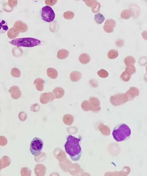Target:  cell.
Wrapping results in <instances>:
<instances>
[{
  "label": "cell",
  "instance_id": "obj_18",
  "mask_svg": "<svg viewBox=\"0 0 147 176\" xmlns=\"http://www.w3.org/2000/svg\"><path fill=\"white\" fill-rule=\"evenodd\" d=\"M91 60V58L88 54H82L79 56L80 63L83 64H88Z\"/></svg>",
  "mask_w": 147,
  "mask_h": 176
},
{
  "label": "cell",
  "instance_id": "obj_12",
  "mask_svg": "<svg viewBox=\"0 0 147 176\" xmlns=\"http://www.w3.org/2000/svg\"><path fill=\"white\" fill-rule=\"evenodd\" d=\"M54 99V96L52 94V93L51 92L45 93L41 95V102L44 104H46L48 102L52 101Z\"/></svg>",
  "mask_w": 147,
  "mask_h": 176
},
{
  "label": "cell",
  "instance_id": "obj_22",
  "mask_svg": "<svg viewBox=\"0 0 147 176\" xmlns=\"http://www.w3.org/2000/svg\"><path fill=\"white\" fill-rule=\"evenodd\" d=\"M94 20L97 23L100 25L105 21V17L101 13H98V14H95Z\"/></svg>",
  "mask_w": 147,
  "mask_h": 176
},
{
  "label": "cell",
  "instance_id": "obj_33",
  "mask_svg": "<svg viewBox=\"0 0 147 176\" xmlns=\"http://www.w3.org/2000/svg\"><path fill=\"white\" fill-rule=\"evenodd\" d=\"M101 7V4L98 2V3L96 4V5H95L94 7H93V8H92V11L93 12V13H98V12L100 11Z\"/></svg>",
  "mask_w": 147,
  "mask_h": 176
},
{
  "label": "cell",
  "instance_id": "obj_16",
  "mask_svg": "<svg viewBox=\"0 0 147 176\" xmlns=\"http://www.w3.org/2000/svg\"><path fill=\"white\" fill-rule=\"evenodd\" d=\"M53 92L54 94L55 97L57 99L61 98L64 96V90L61 87L56 88L53 91Z\"/></svg>",
  "mask_w": 147,
  "mask_h": 176
},
{
  "label": "cell",
  "instance_id": "obj_4",
  "mask_svg": "<svg viewBox=\"0 0 147 176\" xmlns=\"http://www.w3.org/2000/svg\"><path fill=\"white\" fill-rule=\"evenodd\" d=\"M43 141L38 138H34L30 144V152L34 156L37 157L40 155L43 148Z\"/></svg>",
  "mask_w": 147,
  "mask_h": 176
},
{
  "label": "cell",
  "instance_id": "obj_1",
  "mask_svg": "<svg viewBox=\"0 0 147 176\" xmlns=\"http://www.w3.org/2000/svg\"><path fill=\"white\" fill-rule=\"evenodd\" d=\"M81 140V137L78 139L72 135L68 136L66 138L65 149L73 161H79L81 158L82 151L80 144Z\"/></svg>",
  "mask_w": 147,
  "mask_h": 176
},
{
  "label": "cell",
  "instance_id": "obj_19",
  "mask_svg": "<svg viewBox=\"0 0 147 176\" xmlns=\"http://www.w3.org/2000/svg\"><path fill=\"white\" fill-rule=\"evenodd\" d=\"M19 33L20 32H19L16 29L13 27L12 28L9 29L7 33V36L9 38L13 39L18 36Z\"/></svg>",
  "mask_w": 147,
  "mask_h": 176
},
{
  "label": "cell",
  "instance_id": "obj_14",
  "mask_svg": "<svg viewBox=\"0 0 147 176\" xmlns=\"http://www.w3.org/2000/svg\"><path fill=\"white\" fill-rule=\"evenodd\" d=\"M82 74L81 73L78 71H73L71 72L70 75V78L72 82H78L81 78Z\"/></svg>",
  "mask_w": 147,
  "mask_h": 176
},
{
  "label": "cell",
  "instance_id": "obj_7",
  "mask_svg": "<svg viewBox=\"0 0 147 176\" xmlns=\"http://www.w3.org/2000/svg\"><path fill=\"white\" fill-rule=\"evenodd\" d=\"M110 101L112 105L117 106L121 105L127 102L126 101L124 94H118L110 97Z\"/></svg>",
  "mask_w": 147,
  "mask_h": 176
},
{
  "label": "cell",
  "instance_id": "obj_6",
  "mask_svg": "<svg viewBox=\"0 0 147 176\" xmlns=\"http://www.w3.org/2000/svg\"><path fill=\"white\" fill-rule=\"evenodd\" d=\"M140 94V91L137 88L132 87L129 89L127 92L124 94V96L126 102L132 100L136 96H138Z\"/></svg>",
  "mask_w": 147,
  "mask_h": 176
},
{
  "label": "cell",
  "instance_id": "obj_17",
  "mask_svg": "<svg viewBox=\"0 0 147 176\" xmlns=\"http://www.w3.org/2000/svg\"><path fill=\"white\" fill-rule=\"evenodd\" d=\"M69 54V52L65 49H61L58 51L57 57L58 59L63 60L66 59Z\"/></svg>",
  "mask_w": 147,
  "mask_h": 176
},
{
  "label": "cell",
  "instance_id": "obj_36",
  "mask_svg": "<svg viewBox=\"0 0 147 176\" xmlns=\"http://www.w3.org/2000/svg\"><path fill=\"white\" fill-rule=\"evenodd\" d=\"M115 44H116V45L117 47H123L124 45V41L123 40H122V39H119V40L117 41L116 43H115Z\"/></svg>",
  "mask_w": 147,
  "mask_h": 176
},
{
  "label": "cell",
  "instance_id": "obj_8",
  "mask_svg": "<svg viewBox=\"0 0 147 176\" xmlns=\"http://www.w3.org/2000/svg\"><path fill=\"white\" fill-rule=\"evenodd\" d=\"M91 105V111L93 112H99L101 110V102L99 99L96 97H92L89 99Z\"/></svg>",
  "mask_w": 147,
  "mask_h": 176
},
{
  "label": "cell",
  "instance_id": "obj_9",
  "mask_svg": "<svg viewBox=\"0 0 147 176\" xmlns=\"http://www.w3.org/2000/svg\"><path fill=\"white\" fill-rule=\"evenodd\" d=\"M116 26V22L113 19H108L105 22L103 29L105 32L110 33L113 32L114 29Z\"/></svg>",
  "mask_w": 147,
  "mask_h": 176
},
{
  "label": "cell",
  "instance_id": "obj_27",
  "mask_svg": "<svg viewBox=\"0 0 147 176\" xmlns=\"http://www.w3.org/2000/svg\"><path fill=\"white\" fill-rule=\"evenodd\" d=\"M9 29V27L5 21L2 20L0 22V33H4Z\"/></svg>",
  "mask_w": 147,
  "mask_h": 176
},
{
  "label": "cell",
  "instance_id": "obj_25",
  "mask_svg": "<svg viewBox=\"0 0 147 176\" xmlns=\"http://www.w3.org/2000/svg\"><path fill=\"white\" fill-rule=\"evenodd\" d=\"M81 107L83 111L88 112L91 111V105L89 100H85L81 103Z\"/></svg>",
  "mask_w": 147,
  "mask_h": 176
},
{
  "label": "cell",
  "instance_id": "obj_13",
  "mask_svg": "<svg viewBox=\"0 0 147 176\" xmlns=\"http://www.w3.org/2000/svg\"><path fill=\"white\" fill-rule=\"evenodd\" d=\"M98 129L103 136H109L110 135V129L108 126L101 123L98 126Z\"/></svg>",
  "mask_w": 147,
  "mask_h": 176
},
{
  "label": "cell",
  "instance_id": "obj_35",
  "mask_svg": "<svg viewBox=\"0 0 147 176\" xmlns=\"http://www.w3.org/2000/svg\"><path fill=\"white\" fill-rule=\"evenodd\" d=\"M17 4V1H9L8 2L9 7H10V8H12V9H13L14 7H16Z\"/></svg>",
  "mask_w": 147,
  "mask_h": 176
},
{
  "label": "cell",
  "instance_id": "obj_26",
  "mask_svg": "<svg viewBox=\"0 0 147 176\" xmlns=\"http://www.w3.org/2000/svg\"><path fill=\"white\" fill-rule=\"evenodd\" d=\"M62 165H61V168L62 169L64 172H68V169L70 166H71L72 163L69 161V159H66L64 161H63Z\"/></svg>",
  "mask_w": 147,
  "mask_h": 176
},
{
  "label": "cell",
  "instance_id": "obj_28",
  "mask_svg": "<svg viewBox=\"0 0 147 176\" xmlns=\"http://www.w3.org/2000/svg\"><path fill=\"white\" fill-rule=\"evenodd\" d=\"M125 72L132 76L136 72V68L134 65L127 66L125 69Z\"/></svg>",
  "mask_w": 147,
  "mask_h": 176
},
{
  "label": "cell",
  "instance_id": "obj_23",
  "mask_svg": "<svg viewBox=\"0 0 147 176\" xmlns=\"http://www.w3.org/2000/svg\"><path fill=\"white\" fill-rule=\"evenodd\" d=\"M118 56V52L116 50H111L107 53V57L110 59H114L116 58Z\"/></svg>",
  "mask_w": 147,
  "mask_h": 176
},
{
  "label": "cell",
  "instance_id": "obj_3",
  "mask_svg": "<svg viewBox=\"0 0 147 176\" xmlns=\"http://www.w3.org/2000/svg\"><path fill=\"white\" fill-rule=\"evenodd\" d=\"M12 45L17 47L32 48L40 45L41 41L34 38H21L15 39L9 42Z\"/></svg>",
  "mask_w": 147,
  "mask_h": 176
},
{
  "label": "cell",
  "instance_id": "obj_29",
  "mask_svg": "<svg viewBox=\"0 0 147 176\" xmlns=\"http://www.w3.org/2000/svg\"><path fill=\"white\" fill-rule=\"evenodd\" d=\"M131 77H132V76H130V74H129L125 71H124L120 76L121 79L125 82H128L130 80Z\"/></svg>",
  "mask_w": 147,
  "mask_h": 176
},
{
  "label": "cell",
  "instance_id": "obj_30",
  "mask_svg": "<svg viewBox=\"0 0 147 176\" xmlns=\"http://www.w3.org/2000/svg\"><path fill=\"white\" fill-rule=\"evenodd\" d=\"M75 13L72 11H68L65 12L63 14V17L65 19H68V20H71L74 17Z\"/></svg>",
  "mask_w": 147,
  "mask_h": 176
},
{
  "label": "cell",
  "instance_id": "obj_32",
  "mask_svg": "<svg viewBox=\"0 0 147 176\" xmlns=\"http://www.w3.org/2000/svg\"><path fill=\"white\" fill-rule=\"evenodd\" d=\"M83 1L85 2V3L88 7H91V9L93 8V7H94L96 5V4L98 3L97 1H95V0H83Z\"/></svg>",
  "mask_w": 147,
  "mask_h": 176
},
{
  "label": "cell",
  "instance_id": "obj_31",
  "mask_svg": "<svg viewBox=\"0 0 147 176\" xmlns=\"http://www.w3.org/2000/svg\"><path fill=\"white\" fill-rule=\"evenodd\" d=\"M98 76L101 78H107L109 76L108 72L104 69H101L97 72Z\"/></svg>",
  "mask_w": 147,
  "mask_h": 176
},
{
  "label": "cell",
  "instance_id": "obj_2",
  "mask_svg": "<svg viewBox=\"0 0 147 176\" xmlns=\"http://www.w3.org/2000/svg\"><path fill=\"white\" fill-rule=\"evenodd\" d=\"M132 132L130 128L126 124L121 123L116 126L112 132L114 139L117 142L123 141L130 137Z\"/></svg>",
  "mask_w": 147,
  "mask_h": 176
},
{
  "label": "cell",
  "instance_id": "obj_15",
  "mask_svg": "<svg viewBox=\"0 0 147 176\" xmlns=\"http://www.w3.org/2000/svg\"><path fill=\"white\" fill-rule=\"evenodd\" d=\"M63 121L65 125L70 126L74 122V117L70 114H65L63 117Z\"/></svg>",
  "mask_w": 147,
  "mask_h": 176
},
{
  "label": "cell",
  "instance_id": "obj_34",
  "mask_svg": "<svg viewBox=\"0 0 147 176\" xmlns=\"http://www.w3.org/2000/svg\"><path fill=\"white\" fill-rule=\"evenodd\" d=\"M45 2V3L48 6V5L52 6V5H54L57 3L58 1H56V0H51H51H46Z\"/></svg>",
  "mask_w": 147,
  "mask_h": 176
},
{
  "label": "cell",
  "instance_id": "obj_11",
  "mask_svg": "<svg viewBox=\"0 0 147 176\" xmlns=\"http://www.w3.org/2000/svg\"><path fill=\"white\" fill-rule=\"evenodd\" d=\"M83 170L81 169L79 164L75 163V164H71V166H70L68 169V171L72 175H78V174H80L82 172Z\"/></svg>",
  "mask_w": 147,
  "mask_h": 176
},
{
  "label": "cell",
  "instance_id": "obj_10",
  "mask_svg": "<svg viewBox=\"0 0 147 176\" xmlns=\"http://www.w3.org/2000/svg\"><path fill=\"white\" fill-rule=\"evenodd\" d=\"M13 27L16 29L20 33L26 32L28 29L27 25L21 21H16L14 24Z\"/></svg>",
  "mask_w": 147,
  "mask_h": 176
},
{
  "label": "cell",
  "instance_id": "obj_20",
  "mask_svg": "<svg viewBox=\"0 0 147 176\" xmlns=\"http://www.w3.org/2000/svg\"><path fill=\"white\" fill-rule=\"evenodd\" d=\"M132 15V10L129 9H124L121 12V17L123 19H129L131 18Z\"/></svg>",
  "mask_w": 147,
  "mask_h": 176
},
{
  "label": "cell",
  "instance_id": "obj_21",
  "mask_svg": "<svg viewBox=\"0 0 147 176\" xmlns=\"http://www.w3.org/2000/svg\"><path fill=\"white\" fill-rule=\"evenodd\" d=\"M47 72L48 76L52 79H56L58 77V72L56 71V69L50 68L48 69Z\"/></svg>",
  "mask_w": 147,
  "mask_h": 176
},
{
  "label": "cell",
  "instance_id": "obj_5",
  "mask_svg": "<svg viewBox=\"0 0 147 176\" xmlns=\"http://www.w3.org/2000/svg\"><path fill=\"white\" fill-rule=\"evenodd\" d=\"M41 17L45 22L50 23L54 20L55 18V13L51 7L45 6L43 7L41 10Z\"/></svg>",
  "mask_w": 147,
  "mask_h": 176
},
{
  "label": "cell",
  "instance_id": "obj_24",
  "mask_svg": "<svg viewBox=\"0 0 147 176\" xmlns=\"http://www.w3.org/2000/svg\"><path fill=\"white\" fill-rule=\"evenodd\" d=\"M124 62H125L126 65L127 66L134 65L136 62V60L133 56H128L126 57L125 59H124Z\"/></svg>",
  "mask_w": 147,
  "mask_h": 176
}]
</instances>
